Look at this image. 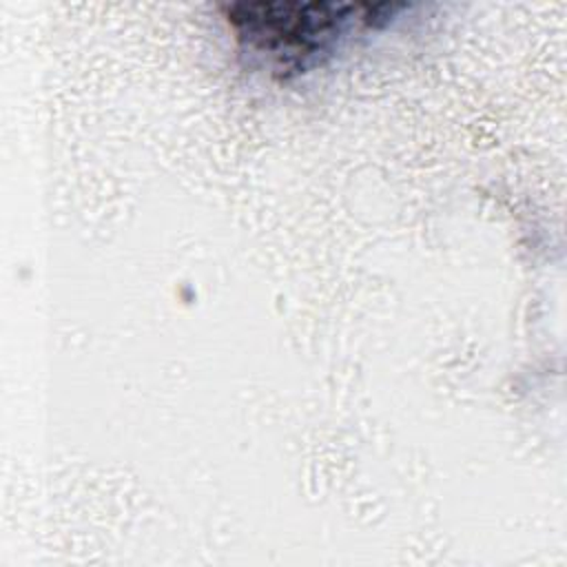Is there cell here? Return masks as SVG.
Segmentation results:
<instances>
[{
	"label": "cell",
	"instance_id": "6da1fadb",
	"mask_svg": "<svg viewBox=\"0 0 567 567\" xmlns=\"http://www.w3.org/2000/svg\"><path fill=\"white\" fill-rule=\"evenodd\" d=\"M361 4L337 2H250L228 4L226 20L237 40L268 55L275 71H303L339 38Z\"/></svg>",
	"mask_w": 567,
	"mask_h": 567
}]
</instances>
